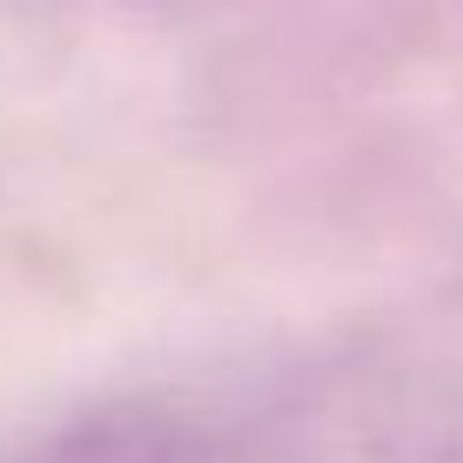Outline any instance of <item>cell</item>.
Returning <instances> with one entry per match:
<instances>
[{"label":"cell","mask_w":463,"mask_h":463,"mask_svg":"<svg viewBox=\"0 0 463 463\" xmlns=\"http://www.w3.org/2000/svg\"><path fill=\"white\" fill-rule=\"evenodd\" d=\"M222 443H235L229 430L175 417V410H115L54 437L34 463H209Z\"/></svg>","instance_id":"7a4b0ae2"},{"label":"cell","mask_w":463,"mask_h":463,"mask_svg":"<svg viewBox=\"0 0 463 463\" xmlns=\"http://www.w3.org/2000/svg\"><path fill=\"white\" fill-rule=\"evenodd\" d=\"M276 437L323 463H463V276L329 349L282 396Z\"/></svg>","instance_id":"6da1fadb"}]
</instances>
